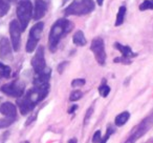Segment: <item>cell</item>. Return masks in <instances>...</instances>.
<instances>
[{"label":"cell","mask_w":153,"mask_h":143,"mask_svg":"<svg viewBox=\"0 0 153 143\" xmlns=\"http://www.w3.org/2000/svg\"><path fill=\"white\" fill-rule=\"evenodd\" d=\"M94 11V0H72L64 10L65 16H83Z\"/></svg>","instance_id":"3"},{"label":"cell","mask_w":153,"mask_h":143,"mask_svg":"<svg viewBox=\"0 0 153 143\" xmlns=\"http://www.w3.org/2000/svg\"><path fill=\"white\" fill-rule=\"evenodd\" d=\"M48 91H49V84H47V85H40V86L34 85V88L28 91L24 95V97H22V98L20 97L21 99H18L17 105L20 113L22 115H26L30 111H33L34 107L47 96Z\"/></svg>","instance_id":"1"},{"label":"cell","mask_w":153,"mask_h":143,"mask_svg":"<svg viewBox=\"0 0 153 143\" xmlns=\"http://www.w3.org/2000/svg\"><path fill=\"white\" fill-rule=\"evenodd\" d=\"M10 36H11V43L14 52H18L21 45V28L18 20H12L9 25Z\"/></svg>","instance_id":"7"},{"label":"cell","mask_w":153,"mask_h":143,"mask_svg":"<svg viewBox=\"0 0 153 143\" xmlns=\"http://www.w3.org/2000/svg\"><path fill=\"white\" fill-rule=\"evenodd\" d=\"M140 11H148V10H153V0H144L140 4Z\"/></svg>","instance_id":"20"},{"label":"cell","mask_w":153,"mask_h":143,"mask_svg":"<svg viewBox=\"0 0 153 143\" xmlns=\"http://www.w3.org/2000/svg\"><path fill=\"white\" fill-rule=\"evenodd\" d=\"M76 141H78V140H76V139L72 138V139H70V140L68 141V143H78V142H76Z\"/></svg>","instance_id":"30"},{"label":"cell","mask_w":153,"mask_h":143,"mask_svg":"<svg viewBox=\"0 0 153 143\" xmlns=\"http://www.w3.org/2000/svg\"><path fill=\"white\" fill-rule=\"evenodd\" d=\"M1 92L4 93L5 95L14 98H20L24 94V85L21 82H12L1 86Z\"/></svg>","instance_id":"9"},{"label":"cell","mask_w":153,"mask_h":143,"mask_svg":"<svg viewBox=\"0 0 153 143\" xmlns=\"http://www.w3.org/2000/svg\"><path fill=\"white\" fill-rule=\"evenodd\" d=\"M90 49L94 53V58H96L97 62L100 65H104L106 63V51H105V43L101 37H97L91 41V45H90Z\"/></svg>","instance_id":"6"},{"label":"cell","mask_w":153,"mask_h":143,"mask_svg":"<svg viewBox=\"0 0 153 143\" xmlns=\"http://www.w3.org/2000/svg\"><path fill=\"white\" fill-rule=\"evenodd\" d=\"M149 125H150V124H149L148 120H145L144 122H142V123L135 128V130L130 135L129 138L125 141V143H135L136 140H138L143 135L146 134V132L149 128Z\"/></svg>","instance_id":"11"},{"label":"cell","mask_w":153,"mask_h":143,"mask_svg":"<svg viewBox=\"0 0 153 143\" xmlns=\"http://www.w3.org/2000/svg\"><path fill=\"white\" fill-rule=\"evenodd\" d=\"M13 46L10 40L3 37L0 40V59L3 61H12L14 58L13 56Z\"/></svg>","instance_id":"10"},{"label":"cell","mask_w":153,"mask_h":143,"mask_svg":"<svg viewBox=\"0 0 153 143\" xmlns=\"http://www.w3.org/2000/svg\"><path fill=\"white\" fill-rule=\"evenodd\" d=\"M68 64V62L67 61H64V62H62V63H60L59 64V66H58V72H59L60 74H62L63 73V70H64V68H65V66Z\"/></svg>","instance_id":"27"},{"label":"cell","mask_w":153,"mask_h":143,"mask_svg":"<svg viewBox=\"0 0 153 143\" xmlns=\"http://www.w3.org/2000/svg\"><path fill=\"white\" fill-rule=\"evenodd\" d=\"M48 9V5L45 0H36L35 1V7L34 13H33V18L35 20H40L45 16Z\"/></svg>","instance_id":"12"},{"label":"cell","mask_w":153,"mask_h":143,"mask_svg":"<svg viewBox=\"0 0 153 143\" xmlns=\"http://www.w3.org/2000/svg\"><path fill=\"white\" fill-rule=\"evenodd\" d=\"M72 41H74V44L76 45V46H84L86 44V38L85 35L82 31H76L74 33V37H72Z\"/></svg>","instance_id":"15"},{"label":"cell","mask_w":153,"mask_h":143,"mask_svg":"<svg viewBox=\"0 0 153 143\" xmlns=\"http://www.w3.org/2000/svg\"><path fill=\"white\" fill-rule=\"evenodd\" d=\"M32 66L34 68L35 73L39 74L42 73L43 70H46V62H45V56H44V47L38 46L36 49L34 57L32 58Z\"/></svg>","instance_id":"8"},{"label":"cell","mask_w":153,"mask_h":143,"mask_svg":"<svg viewBox=\"0 0 153 143\" xmlns=\"http://www.w3.org/2000/svg\"><path fill=\"white\" fill-rule=\"evenodd\" d=\"M114 47L119 52H121V54H122L123 57L127 58V59H131V58L136 57V55H137V54H135L133 51H132L130 46H128V45H124V44H122V43L115 42Z\"/></svg>","instance_id":"14"},{"label":"cell","mask_w":153,"mask_h":143,"mask_svg":"<svg viewBox=\"0 0 153 143\" xmlns=\"http://www.w3.org/2000/svg\"><path fill=\"white\" fill-rule=\"evenodd\" d=\"M21 143H30V142H28V141H22Z\"/></svg>","instance_id":"31"},{"label":"cell","mask_w":153,"mask_h":143,"mask_svg":"<svg viewBox=\"0 0 153 143\" xmlns=\"http://www.w3.org/2000/svg\"><path fill=\"white\" fill-rule=\"evenodd\" d=\"M92 113H94V107H90L88 109V111L86 112V115H85V119H84V124H87L88 121H89L90 117H91Z\"/></svg>","instance_id":"25"},{"label":"cell","mask_w":153,"mask_h":143,"mask_svg":"<svg viewBox=\"0 0 153 143\" xmlns=\"http://www.w3.org/2000/svg\"><path fill=\"white\" fill-rule=\"evenodd\" d=\"M76 109H78V105H72V106L70 107L69 109H68V113H69V114H72L74 111H76Z\"/></svg>","instance_id":"28"},{"label":"cell","mask_w":153,"mask_h":143,"mask_svg":"<svg viewBox=\"0 0 153 143\" xmlns=\"http://www.w3.org/2000/svg\"><path fill=\"white\" fill-rule=\"evenodd\" d=\"M44 28V23L43 22H37L30 31V35H28L27 42L25 45V51L27 53H33L35 51V49L38 45V42L41 38V34L43 32Z\"/></svg>","instance_id":"5"},{"label":"cell","mask_w":153,"mask_h":143,"mask_svg":"<svg viewBox=\"0 0 153 143\" xmlns=\"http://www.w3.org/2000/svg\"><path fill=\"white\" fill-rule=\"evenodd\" d=\"M103 2H104V0H97V3H98V5H100V7L103 5Z\"/></svg>","instance_id":"29"},{"label":"cell","mask_w":153,"mask_h":143,"mask_svg":"<svg viewBox=\"0 0 153 143\" xmlns=\"http://www.w3.org/2000/svg\"><path fill=\"white\" fill-rule=\"evenodd\" d=\"M0 113L9 119L14 120L17 116V107L11 102H4L0 106Z\"/></svg>","instance_id":"13"},{"label":"cell","mask_w":153,"mask_h":143,"mask_svg":"<svg viewBox=\"0 0 153 143\" xmlns=\"http://www.w3.org/2000/svg\"><path fill=\"white\" fill-rule=\"evenodd\" d=\"M99 93H100V95L103 98H106L109 95V93H110V88H109L106 83L101 84V86L99 88Z\"/></svg>","instance_id":"21"},{"label":"cell","mask_w":153,"mask_h":143,"mask_svg":"<svg viewBox=\"0 0 153 143\" xmlns=\"http://www.w3.org/2000/svg\"><path fill=\"white\" fill-rule=\"evenodd\" d=\"M83 97V93L81 91H74V92L70 94L69 100L70 101H78Z\"/></svg>","instance_id":"22"},{"label":"cell","mask_w":153,"mask_h":143,"mask_svg":"<svg viewBox=\"0 0 153 143\" xmlns=\"http://www.w3.org/2000/svg\"><path fill=\"white\" fill-rule=\"evenodd\" d=\"M33 13H34V7L32 0H20L18 2L16 15L22 32L27 28L30 19L33 18Z\"/></svg>","instance_id":"4"},{"label":"cell","mask_w":153,"mask_h":143,"mask_svg":"<svg viewBox=\"0 0 153 143\" xmlns=\"http://www.w3.org/2000/svg\"><path fill=\"white\" fill-rule=\"evenodd\" d=\"M72 28H74V23L65 18H60L53 24L48 36V47L51 52L55 53L61 39L66 34H68L72 30Z\"/></svg>","instance_id":"2"},{"label":"cell","mask_w":153,"mask_h":143,"mask_svg":"<svg viewBox=\"0 0 153 143\" xmlns=\"http://www.w3.org/2000/svg\"><path fill=\"white\" fill-rule=\"evenodd\" d=\"M130 118V114L129 112H123V113L119 114V115L115 117L114 119V123L117 126H123L126 122L129 120Z\"/></svg>","instance_id":"16"},{"label":"cell","mask_w":153,"mask_h":143,"mask_svg":"<svg viewBox=\"0 0 153 143\" xmlns=\"http://www.w3.org/2000/svg\"><path fill=\"white\" fill-rule=\"evenodd\" d=\"M102 139V135H101V130H97L94 133V137H92V143H99Z\"/></svg>","instance_id":"24"},{"label":"cell","mask_w":153,"mask_h":143,"mask_svg":"<svg viewBox=\"0 0 153 143\" xmlns=\"http://www.w3.org/2000/svg\"><path fill=\"white\" fill-rule=\"evenodd\" d=\"M11 7V0H0V17L5 16Z\"/></svg>","instance_id":"18"},{"label":"cell","mask_w":153,"mask_h":143,"mask_svg":"<svg viewBox=\"0 0 153 143\" xmlns=\"http://www.w3.org/2000/svg\"><path fill=\"white\" fill-rule=\"evenodd\" d=\"M11 76V67L0 62V77L9 78Z\"/></svg>","instance_id":"19"},{"label":"cell","mask_w":153,"mask_h":143,"mask_svg":"<svg viewBox=\"0 0 153 143\" xmlns=\"http://www.w3.org/2000/svg\"><path fill=\"white\" fill-rule=\"evenodd\" d=\"M112 132H113V128L108 127V130H107L106 135H105L104 138L101 139V142H100V143H106V142H107V140H108V138H109V136H110V135L112 134Z\"/></svg>","instance_id":"26"},{"label":"cell","mask_w":153,"mask_h":143,"mask_svg":"<svg viewBox=\"0 0 153 143\" xmlns=\"http://www.w3.org/2000/svg\"><path fill=\"white\" fill-rule=\"evenodd\" d=\"M85 79H83V78H76V79H74L71 81V86L72 88H80V86L85 85Z\"/></svg>","instance_id":"23"},{"label":"cell","mask_w":153,"mask_h":143,"mask_svg":"<svg viewBox=\"0 0 153 143\" xmlns=\"http://www.w3.org/2000/svg\"><path fill=\"white\" fill-rule=\"evenodd\" d=\"M127 13V9H126L125 5H122L120 7L119 11L117 14V19H115V26H120L124 23V19H125V15Z\"/></svg>","instance_id":"17"}]
</instances>
